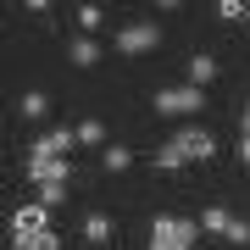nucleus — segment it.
Masks as SVG:
<instances>
[{"instance_id":"412c9836","label":"nucleus","mask_w":250,"mask_h":250,"mask_svg":"<svg viewBox=\"0 0 250 250\" xmlns=\"http://www.w3.org/2000/svg\"><path fill=\"white\" fill-rule=\"evenodd\" d=\"M239 128H245V139H250V100H245V111H239Z\"/></svg>"},{"instance_id":"f8f14e48","label":"nucleus","mask_w":250,"mask_h":250,"mask_svg":"<svg viewBox=\"0 0 250 250\" xmlns=\"http://www.w3.org/2000/svg\"><path fill=\"white\" fill-rule=\"evenodd\" d=\"M72 62H78V67H95V62H100V45H95L89 34H78V39H72Z\"/></svg>"},{"instance_id":"9d476101","label":"nucleus","mask_w":250,"mask_h":250,"mask_svg":"<svg viewBox=\"0 0 250 250\" xmlns=\"http://www.w3.org/2000/svg\"><path fill=\"white\" fill-rule=\"evenodd\" d=\"M217 56H189V83H195V89H206V83H217Z\"/></svg>"},{"instance_id":"ddd939ff","label":"nucleus","mask_w":250,"mask_h":250,"mask_svg":"<svg viewBox=\"0 0 250 250\" xmlns=\"http://www.w3.org/2000/svg\"><path fill=\"white\" fill-rule=\"evenodd\" d=\"M72 134H78V145H106V123H100V117H83Z\"/></svg>"},{"instance_id":"2eb2a0df","label":"nucleus","mask_w":250,"mask_h":250,"mask_svg":"<svg viewBox=\"0 0 250 250\" xmlns=\"http://www.w3.org/2000/svg\"><path fill=\"white\" fill-rule=\"evenodd\" d=\"M22 117H28V123H45V117H50V95H22Z\"/></svg>"},{"instance_id":"0eeeda50","label":"nucleus","mask_w":250,"mask_h":250,"mask_svg":"<svg viewBox=\"0 0 250 250\" xmlns=\"http://www.w3.org/2000/svg\"><path fill=\"white\" fill-rule=\"evenodd\" d=\"M72 145H78V134H72V128H50V134L34 139V156H67Z\"/></svg>"},{"instance_id":"6e6552de","label":"nucleus","mask_w":250,"mask_h":250,"mask_svg":"<svg viewBox=\"0 0 250 250\" xmlns=\"http://www.w3.org/2000/svg\"><path fill=\"white\" fill-rule=\"evenodd\" d=\"M233 223H239V217H233V211H223V206H206V211H200V233H217V239H228V233H233Z\"/></svg>"},{"instance_id":"9b49d317","label":"nucleus","mask_w":250,"mask_h":250,"mask_svg":"<svg viewBox=\"0 0 250 250\" xmlns=\"http://www.w3.org/2000/svg\"><path fill=\"white\" fill-rule=\"evenodd\" d=\"M100 167L106 172H128L134 167V150H128V145H106V150H100Z\"/></svg>"},{"instance_id":"7ed1b4c3","label":"nucleus","mask_w":250,"mask_h":250,"mask_svg":"<svg viewBox=\"0 0 250 250\" xmlns=\"http://www.w3.org/2000/svg\"><path fill=\"white\" fill-rule=\"evenodd\" d=\"M161 45V28L156 22H123V28H117V50H123V56H150Z\"/></svg>"},{"instance_id":"423d86ee","label":"nucleus","mask_w":250,"mask_h":250,"mask_svg":"<svg viewBox=\"0 0 250 250\" xmlns=\"http://www.w3.org/2000/svg\"><path fill=\"white\" fill-rule=\"evenodd\" d=\"M28 178L39 189H50V184H67L72 167H67V156H28Z\"/></svg>"},{"instance_id":"f3484780","label":"nucleus","mask_w":250,"mask_h":250,"mask_svg":"<svg viewBox=\"0 0 250 250\" xmlns=\"http://www.w3.org/2000/svg\"><path fill=\"white\" fill-rule=\"evenodd\" d=\"M217 17H223V22H239V17H250V6H245V0H217Z\"/></svg>"},{"instance_id":"20e7f679","label":"nucleus","mask_w":250,"mask_h":250,"mask_svg":"<svg viewBox=\"0 0 250 250\" xmlns=\"http://www.w3.org/2000/svg\"><path fill=\"white\" fill-rule=\"evenodd\" d=\"M34 233H56V228H50V206L28 200L11 211V239H34Z\"/></svg>"},{"instance_id":"4468645a","label":"nucleus","mask_w":250,"mask_h":250,"mask_svg":"<svg viewBox=\"0 0 250 250\" xmlns=\"http://www.w3.org/2000/svg\"><path fill=\"white\" fill-rule=\"evenodd\" d=\"M156 167H161V172H184L189 161H184V150H178V145L167 139V145H161V150H156Z\"/></svg>"},{"instance_id":"6ab92c4d","label":"nucleus","mask_w":250,"mask_h":250,"mask_svg":"<svg viewBox=\"0 0 250 250\" xmlns=\"http://www.w3.org/2000/svg\"><path fill=\"white\" fill-rule=\"evenodd\" d=\"M62 200H67V184H50V189H39V206H50V211H56Z\"/></svg>"},{"instance_id":"f03ea898","label":"nucleus","mask_w":250,"mask_h":250,"mask_svg":"<svg viewBox=\"0 0 250 250\" xmlns=\"http://www.w3.org/2000/svg\"><path fill=\"white\" fill-rule=\"evenodd\" d=\"M156 111L161 117H195V111H206V89H195V83H167L156 95Z\"/></svg>"},{"instance_id":"dca6fc26","label":"nucleus","mask_w":250,"mask_h":250,"mask_svg":"<svg viewBox=\"0 0 250 250\" xmlns=\"http://www.w3.org/2000/svg\"><path fill=\"white\" fill-rule=\"evenodd\" d=\"M11 250H62V233H34V239H11Z\"/></svg>"},{"instance_id":"a211bd4d","label":"nucleus","mask_w":250,"mask_h":250,"mask_svg":"<svg viewBox=\"0 0 250 250\" xmlns=\"http://www.w3.org/2000/svg\"><path fill=\"white\" fill-rule=\"evenodd\" d=\"M100 22H106V11H100V6H78V28H83V34H95Z\"/></svg>"},{"instance_id":"4be33fe9","label":"nucleus","mask_w":250,"mask_h":250,"mask_svg":"<svg viewBox=\"0 0 250 250\" xmlns=\"http://www.w3.org/2000/svg\"><path fill=\"white\" fill-rule=\"evenodd\" d=\"M239 161H245V167H250V139H239Z\"/></svg>"},{"instance_id":"1a4fd4ad","label":"nucleus","mask_w":250,"mask_h":250,"mask_svg":"<svg viewBox=\"0 0 250 250\" xmlns=\"http://www.w3.org/2000/svg\"><path fill=\"white\" fill-rule=\"evenodd\" d=\"M111 233H117V223L106 211H89L83 217V245H111Z\"/></svg>"},{"instance_id":"39448f33","label":"nucleus","mask_w":250,"mask_h":250,"mask_svg":"<svg viewBox=\"0 0 250 250\" xmlns=\"http://www.w3.org/2000/svg\"><path fill=\"white\" fill-rule=\"evenodd\" d=\"M172 145L184 150V161H211L217 156V134H206V128H178Z\"/></svg>"},{"instance_id":"aec40b11","label":"nucleus","mask_w":250,"mask_h":250,"mask_svg":"<svg viewBox=\"0 0 250 250\" xmlns=\"http://www.w3.org/2000/svg\"><path fill=\"white\" fill-rule=\"evenodd\" d=\"M228 245H250V223L239 217V223H233V233H228Z\"/></svg>"},{"instance_id":"f257e3e1","label":"nucleus","mask_w":250,"mask_h":250,"mask_svg":"<svg viewBox=\"0 0 250 250\" xmlns=\"http://www.w3.org/2000/svg\"><path fill=\"white\" fill-rule=\"evenodd\" d=\"M200 217H156L150 223V250H195Z\"/></svg>"}]
</instances>
